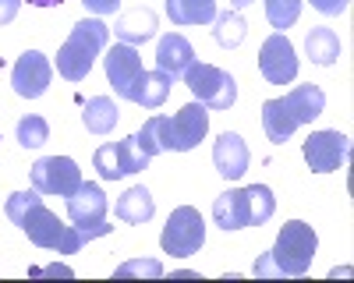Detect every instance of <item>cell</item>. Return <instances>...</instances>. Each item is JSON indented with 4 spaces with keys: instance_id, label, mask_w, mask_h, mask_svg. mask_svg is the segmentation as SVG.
<instances>
[{
    "instance_id": "2",
    "label": "cell",
    "mask_w": 354,
    "mask_h": 283,
    "mask_svg": "<svg viewBox=\"0 0 354 283\" xmlns=\"http://www.w3.org/2000/svg\"><path fill=\"white\" fill-rule=\"evenodd\" d=\"M319 237L305 219L283 223V231L273 244V251H266L255 259V276H305L312 269Z\"/></svg>"
},
{
    "instance_id": "34",
    "label": "cell",
    "mask_w": 354,
    "mask_h": 283,
    "mask_svg": "<svg viewBox=\"0 0 354 283\" xmlns=\"http://www.w3.org/2000/svg\"><path fill=\"white\" fill-rule=\"evenodd\" d=\"M18 8H21V0H0V25H11L18 18Z\"/></svg>"
},
{
    "instance_id": "15",
    "label": "cell",
    "mask_w": 354,
    "mask_h": 283,
    "mask_svg": "<svg viewBox=\"0 0 354 283\" xmlns=\"http://www.w3.org/2000/svg\"><path fill=\"white\" fill-rule=\"evenodd\" d=\"M113 36L128 43V46H142L156 36V14L149 8H135V11H124L121 18L113 21Z\"/></svg>"
},
{
    "instance_id": "35",
    "label": "cell",
    "mask_w": 354,
    "mask_h": 283,
    "mask_svg": "<svg viewBox=\"0 0 354 283\" xmlns=\"http://www.w3.org/2000/svg\"><path fill=\"white\" fill-rule=\"evenodd\" d=\"M32 8H57V4H64V0H28Z\"/></svg>"
},
{
    "instance_id": "11",
    "label": "cell",
    "mask_w": 354,
    "mask_h": 283,
    "mask_svg": "<svg viewBox=\"0 0 354 283\" xmlns=\"http://www.w3.org/2000/svg\"><path fill=\"white\" fill-rule=\"evenodd\" d=\"M50 78H53V64L39 50H25L11 71V85L21 99H39L50 89Z\"/></svg>"
},
{
    "instance_id": "23",
    "label": "cell",
    "mask_w": 354,
    "mask_h": 283,
    "mask_svg": "<svg viewBox=\"0 0 354 283\" xmlns=\"http://www.w3.org/2000/svg\"><path fill=\"white\" fill-rule=\"evenodd\" d=\"M174 25H205L216 18V0H167Z\"/></svg>"
},
{
    "instance_id": "27",
    "label": "cell",
    "mask_w": 354,
    "mask_h": 283,
    "mask_svg": "<svg viewBox=\"0 0 354 283\" xmlns=\"http://www.w3.org/2000/svg\"><path fill=\"white\" fill-rule=\"evenodd\" d=\"M15 135H18V142L25 149H39V146L50 142V124L39 117V113H25V117L18 121V128H15Z\"/></svg>"
},
{
    "instance_id": "31",
    "label": "cell",
    "mask_w": 354,
    "mask_h": 283,
    "mask_svg": "<svg viewBox=\"0 0 354 283\" xmlns=\"http://www.w3.org/2000/svg\"><path fill=\"white\" fill-rule=\"evenodd\" d=\"M117 276L121 280L124 276H153L156 280V276H163V266L156 259H135V262H124L121 269H117Z\"/></svg>"
},
{
    "instance_id": "20",
    "label": "cell",
    "mask_w": 354,
    "mask_h": 283,
    "mask_svg": "<svg viewBox=\"0 0 354 283\" xmlns=\"http://www.w3.org/2000/svg\"><path fill=\"white\" fill-rule=\"evenodd\" d=\"M82 121H85V131L110 135L113 124L121 121V110H117V103L110 96H93V99H85V106H82Z\"/></svg>"
},
{
    "instance_id": "22",
    "label": "cell",
    "mask_w": 354,
    "mask_h": 283,
    "mask_svg": "<svg viewBox=\"0 0 354 283\" xmlns=\"http://www.w3.org/2000/svg\"><path fill=\"white\" fill-rule=\"evenodd\" d=\"M170 89H174V78L170 75H163V71H142L138 89H135V103L145 106V110H156V106L167 103Z\"/></svg>"
},
{
    "instance_id": "12",
    "label": "cell",
    "mask_w": 354,
    "mask_h": 283,
    "mask_svg": "<svg viewBox=\"0 0 354 283\" xmlns=\"http://www.w3.org/2000/svg\"><path fill=\"white\" fill-rule=\"evenodd\" d=\"M167 128H170V153H188L209 131V110L202 103H188L174 117H167Z\"/></svg>"
},
{
    "instance_id": "18",
    "label": "cell",
    "mask_w": 354,
    "mask_h": 283,
    "mask_svg": "<svg viewBox=\"0 0 354 283\" xmlns=\"http://www.w3.org/2000/svg\"><path fill=\"white\" fill-rule=\"evenodd\" d=\"M113 213H117V219H124V223H149L156 216V202H153L149 188L135 184V188H128L121 198H117Z\"/></svg>"
},
{
    "instance_id": "36",
    "label": "cell",
    "mask_w": 354,
    "mask_h": 283,
    "mask_svg": "<svg viewBox=\"0 0 354 283\" xmlns=\"http://www.w3.org/2000/svg\"><path fill=\"white\" fill-rule=\"evenodd\" d=\"M248 4H252V0H230V8H234V11H241V8H248Z\"/></svg>"
},
{
    "instance_id": "10",
    "label": "cell",
    "mask_w": 354,
    "mask_h": 283,
    "mask_svg": "<svg viewBox=\"0 0 354 283\" xmlns=\"http://www.w3.org/2000/svg\"><path fill=\"white\" fill-rule=\"evenodd\" d=\"M351 156V138L340 131H312L305 138V159L315 174H330V170H340Z\"/></svg>"
},
{
    "instance_id": "19",
    "label": "cell",
    "mask_w": 354,
    "mask_h": 283,
    "mask_svg": "<svg viewBox=\"0 0 354 283\" xmlns=\"http://www.w3.org/2000/svg\"><path fill=\"white\" fill-rule=\"evenodd\" d=\"M262 131L270 142H277V146L298 131V121H294V113L283 106V99H266L262 103Z\"/></svg>"
},
{
    "instance_id": "30",
    "label": "cell",
    "mask_w": 354,
    "mask_h": 283,
    "mask_svg": "<svg viewBox=\"0 0 354 283\" xmlns=\"http://www.w3.org/2000/svg\"><path fill=\"white\" fill-rule=\"evenodd\" d=\"M93 166L100 170L103 181H121L124 177L121 174V163H117V146H113V142H106V146H100L93 153Z\"/></svg>"
},
{
    "instance_id": "4",
    "label": "cell",
    "mask_w": 354,
    "mask_h": 283,
    "mask_svg": "<svg viewBox=\"0 0 354 283\" xmlns=\"http://www.w3.org/2000/svg\"><path fill=\"white\" fill-rule=\"evenodd\" d=\"M106 191L93 181H82L75 195H68V216L71 223L78 226V231H85L88 241H96V237H106L113 226L106 223Z\"/></svg>"
},
{
    "instance_id": "29",
    "label": "cell",
    "mask_w": 354,
    "mask_h": 283,
    "mask_svg": "<svg viewBox=\"0 0 354 283\" xmlns=\"http://www.w3.org/2000/svg\"><path fill=\"white\" fill-rule=\"evenodd\" d=\"M301 14V0H266V18H270L273 28H290Z\"/></svg>"
},
{
    "instance_id": "1",
    "label": "cell",
    "mask_w": 354,
    "mask_h": 283,
    "mask_svg": "<svg viewBox=\"0 0 354 283\" xmlns=\"http://www.w3.org/2000/svg\"><path fill=\"white\" fill-rule=\"evenodd\" d=\"M8 219L15 226H21L25 237L32 241L36 248H50V251H61V255H75L82 244H88L85 231H78V226H68L57 213H50L43 206V198L39 191H15L8 198V206H4Z\"/></svg>"
},
{
    "instance_id": "25",
    "label": "cell",
    "mask_w": 354,
    "mask_h": 283,
    "mask_svg": "<svg viewBox=\"0 0 354 283\" xmlns=\"http://www.w3.org/2000/svg\"><path fill=\"white\" fill-rule=\"evenodd\" d=\"M213 39L220 43V46H227V50H234V46H241V39H245V32H248V25H245V18L238 14V11H223V14H216L213 18Z\"/></svg>"
},
{
    "instance_id": "17",
    "label": "cell",
    "mask_w": 354,
    "mask_h": 283,
    "mask_svg": "<svg viewBox=\"0 0 354 283\" xmlns=\"http://www.w3.org/2000/svg\"><path fill=\"white\" fill-rule=\"evenodd\" d=\"M283 106L294 113V121L298 124H312L322 110H326V96H322L319 85H294V89L283 96Z\"/></svg>"
},
{
    "instance_id": "3",
    "label": "cell",
    "mask_w": 354,
    "mask_h": 283,
    "mask_svg": "<svg viewBox=\"0 0 354 283\" xmlns=\"http://www.w3.org/2000/svg\"><path fill=\"white\" fill-rule=\"evenodd\" d=\"M106 36H110V28L100 18H82L71 28L68 43L57 50V75L68 78V81H82L88 71H93L96 57L103 53Z\"/></svg>"
},
{
    "instance_id": "24",
    "label": "cell",
    "mask_w": 354,
    "mask_h": 283,
    "mask_svg": "<svg viewBox=\"0 0 354 283\" xmlns=\"http://www.w3.org/2000/svg\"><path fill=\"white\" fill-rule=\"evenodd\" d=\"M135 142H138V149L145 153V156H160V153H170V128H167V117H149L142 124V131L135 135Z\"/></svg>"
},
{
    "instance_id": "13",
    "label": "cell",
    "mask_w": 354,
    "mask_h": 283,
    "mask_svg": "<svg viewBox=\"0 0 354 283\" xmlns=\"http://www.w3.org/2000/svg\"><path fill=\"white\" fill-rule=\"evenodd\" d=\"M248 146L238 131H223L213 146V163H216V174L227 181H241L245 170H248Z\"/></svg>"
},
{
    "instance_id": "8",
    "label": "cell",
    "mask_w": 354,
    "mask_h": 283,
    "mask_svg": "<svg viewBox=\"0 0 354 283\" xmlns=\"http://www.w3.org/2000/svg\"><path fill=\"white\" fill-rule=\"evenodd\" d=\"M259 71L270 85H290L298 78V53L283 32H273L259 50Z\"/></svg>"
},
{
    "instance_id": "7",
    "label": "cell",
    "mask_w": 354,
    "mask_h": 283,
    "mask_svg": "<svg viewBox=\"0 0 354 283\" xmlns=\"http://www.w3.org/2000/svg\"><path fill=\"white\" fill-rule=\"evenodd\" d=\"M32 188L39 195H57V198H68L78 191L82 184V170L71 156H43L32 163Z\"/></svg>"
},
{
    "instance_id": "14",
    "label": "cell",
    "mask_w": 354,
    "mask_h": 283,
    "mask_svg": "<svg viewBox=\"0 0 354 283\" xmlns=\"http://www.w3.org/2000/svg\"><path fill=\"white\" fill-rule=\"evenodd\" d=\"M192 64H195V50H192V43L181 32H170V36L160 39V46H156V71H163V75H170L177 81Z\"/></svg>"
},
{
    "instance_id": "9",
    "label": "cell",
    "mask_w": 354,
    "mask_h": 283,
    "mask_svg": "<svg viewBox=\"0 0 354 283\" xmlns=\"http://www.w3.org/2000/svg\"><path fill=\"white\" fill-rule=\"evenodd\" d=\"M103 64H106V78H110V85H113V92L121 96V99H128V103H135L138 78H142V71H145L138 50L128 46V43H117V46L103 57Z\"/></svg>"
},
{
    "instance_id": "6",
    "label": "cell",
    "mask_w": 354,
    "mask_h": 283,
    "mask_svg": "<svg viewBox=\"0 0 354 283\" xmlns=\"http://www.w3.org/2000/svg\"><path fill=\"white\" fill-rule=\"evenodd\" d=\"M160 244L167 255H174V259H188V255H195L202 244H205V223L198 216L195 206H177L163 226L160 234Z\"/></svg>"
},
{
    "instance_id": "16",
    "label": "cell",
    "mask_w": 354,
    "mask_h": 283,
    "mask_svg": "<svg viewBox=\"0 0 354 283\" xmlns=\"http://www.w3.org/2000/svg\"><path fill=\"white\" fill-rule=\"evenodd\" d=\"M213 219L216 226L227 234V231H241V226H252L248 223V198H245V188H230L223 191L216 202H213Z\"/></svg>"
},
{
    "instance_id": "28",
    "label": "cell",
    "mask_w": 354,
    "mask_h": 283,
    "mask_svg": "<svg viewBox=\"0 0 354 283\" xmlns=\"http://www.w3.org/2000/svg\"><path fill=\"white\" fill-rule=\"evenodd\" d=\"M113 146H117V163H121V174H124V177H128V174H142V170L149 166V156L138 149L135 135L124 138V142H113Z\"/></svg>"
},
{
    "instance_id": "5",
    "label": "cell",
    "mask_w": 354,
    "mask_h": 283,
    "mask_svg": "<svg viewBox=\"0 0 354 283\" xmlns=\"http://www.w3.org/2000/svg\"><path fill=\"white\" fill-rule=\"evenodd\" d=\"M185 85L192 89V96L205 106V110H230L234 99H238V85L223 68L213 64H192L185 75Z\"/></svg>"
},
{
    "instance_id": "21",
    "label": "cell",
    "mask_w": 354,
    "mask_h": 283,
    "mask_svg": "<svg viewBox=\"0 0 354 283\" xmlns=\"http://www.w3.org/2000/svg\"><path fill=\"white\" fill-rule=\"evenodd\" d=\"M305 53H308L312 64H322V68L337 64V57H340V39H337V32H333V28H326V25L312 28V32L305 36Z\"/></svg>"
},
{
    "instance_id": "32",
    "label": "cell",
    "mask_w": 354,
    "mask_h": 283,
    "mask_svg": "<svg viewBox=\"0 0 354 283\" xmlns=\"http://www.w3.org/2000/svg\"><path fill=\"white\" fill-rule=\"evenodd\" d=\"M308 4L319 11V14H326V18H333V14H344L347 8H351V0H308Z\"/></svg>"
},
{
    "instance_id": "33",
    "label": "cell",
    "mask_w": 354,
    "mask_h": 283,
    "mask_svg": "<svg viewBox=\"0 0 354 283\" xmlns=\"http://www.w3.org/2000/svg\"><path fill=\"white\" fill-rule=\"evenodd\" d=\"M82 4L93 14H113L117 8H121V0H82Z\"/></svg>"
},
{
    "instance_id": "26",
    "label": "cell",
    "mask_w": 354,
    "mask_h": 283,
    "mask_svg": "<svg viewBox=\"0 0 354 283\" xmlns=\"http://www.w3.org/2000/svg\"><path fill=\"white\" fill-rule=\"evenodd\" d=\"M245 198H248V223L252 226H262L266 219L273 216V209H277V198H273V191L266 184H248Z\"/></svg>"
}]
</instances>
